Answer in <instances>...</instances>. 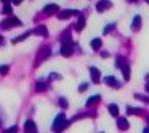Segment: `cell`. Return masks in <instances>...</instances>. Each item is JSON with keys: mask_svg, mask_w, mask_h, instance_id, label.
I'll list each match as a JSON object with an SVG mask.
<instances>
[{"mask_svg": "<svg viewBox=\"0 0 149 133\" xmlns=\"http://www.w3.org/2000/svg\"><path fill=\"white\" fill-rule=\"evenodd\" d=\"M99 100H100V96L99 94L97 96H93V97H90V99L86 100V107H93L94 103H97Z\"/></svg>", "mask_w": 149, "mask_h": 133, "instance_id": "e0dca14e", "label": "cell"}, {"mask_svg": "<svg viewBox=\"0 0 149 133\" xmlns=\"http://www.w3.org/2000/svg\"><path fill=\"white\" fill-rule=\"evenodd\" d=\"M116 125H118L119 130H127V128H129V121L126 118H118V121H116Z\"/></svg>", "mask_w": 149, "mask_h": 133, "instance_id": "9c48e42d", "label": "cell"}, {"mask_svg": "<svg viewBox=\"0 0 149 133\" xmlns=\"http://www.w3.org/2000/svg\"><path fill=\"white\" fill-rule=\"evenodd\" d=\"M0 46H3V36H0Z\"/></svg>", "mask_w": 149, "mask_h": 133, "instance_id": "d6a6232c", "label": "cell"}, {"mask_svg": "<svg viewBox=\"0 0 149 133\" xmlns=\"http://www.w3.org/2000/svg\"><path fill=\"white\" fill-rule=\"evenodd\" d=\"M90 74H91V78H93V82H94V83H99L100 82V71L97 69V67L91 66L90 67Z\"/></svg>", "mask_w": 149, "mask_h": 133, "instance_id": "52a82bcc", "label": "cell"}, {"mask_svg": "<svg viewBox=\"0 0 149 133\" xmlns=\"http://www.w3.org/2000/svg\"><path fill=\"white\" fill-rule=\"evenodd\" d=\"M11 2H13L14 5H21V3H22V0H11Z\"/></svg>", "mask_w": 149, "mask_h": 133, "instance_id": "f546056e", "label": "cell"}, {"mask_svg": "<svg viewBox=\"0 0 149 133\" xmlns=\"http://www.w3.org/2000/svg\"><path fill=\"white\" fill-rule=\"evenodd\" d=\"M127 113H129V114H140V113H141V110H140V108H132V107H129V108H127Z\"/></svg>", "mask_w": 149, "mask_h": 133, "instance_id": "603a6c76", "label": "cell"}, {"mask_svg": "<svg viewBox=\"0 0 149 133\" xmlns=\"http://www.w3.org/2000/svg\"><path fill=\"white\" fill-rule=\"evenodd\" d=\"M146 91L149 92V82H148V85H146Z\"/></svg>", "mask_w": 149, "mask_h": 133, "instance_id": "e575fe53", "label": "cell"}, {"mask_svg": "<svg viewBox=\"0 0 149 133\" xmlns=\"http://www.w3.org/2000/svg\"><path fill=\"white\" fill-rule=\"evenodd\" d=\"M50 53H52V49H50L49 46L42 47L41 52L38 53V56H36V60H35V66H39V64H41L42 61H46V60L50 56Z\"/></svg>", "mask_w": 149, "mask_h": 133, "instance_id": "7a4b0ae2", "label": "cell"}, {"mask_svg": "<svg viewBox=\"0 0 149 133\" xmlns=\"http://www.w3.org/2000/svg\"><path fill=\"white\" fill-rule=\"evenodd\" d=\"M3 28H11V27H21L22 25V22L19 21L17 17H14V16H10L8 19H5L2 24H0Z\"/></svg>", "mask_w": 149, "mask_h": 133, "instance_id": "3957f363", "label": "cell"}, {"mask_svg": "<svg viewBox=\"0 0 149 133\" xmlns=\"http://www.w3.org/2000/svg\"><path fill=\"white\" fill-rule=\"evenodd\" d=\"M60 105H61L63 108H68V100L61 97V99H60Z\"/></svg>", "mask_w": 149, "mask_h": 133, "instance_id": "83f0119b", "label": "cell"}, {"mask_svg": "<svg viewBox=\"0 0 149 133\" xmlns=\"http://www.w3.org/2000/svg\"><path fill=\"white\" fill-rule=\"evenodd\" d=\"M127 2H132V3H134V2H136V0H127Z\"/></svg>", "mask_w": 149, "mask_h": 133, "instance_id": "d590c367", "label": "cell"}, {"mask_svg": "<svg viewBox=\"0 0 149 133\" xmlns=\"http://www.w3.org/2000/svg\"><path fill=\"white\" fill-rule=\"evenodd\" d=\"M24 133H38V128H36L35 122L31 119L25 121V124H24Z\"/></svg>", "mask_w": 149, "mask_h": 133, "instance_id": "5b68a950", "label": "cell"}, {"mask_svg": "<svg viewBox=\"0 0 149 133\" xmlns=\"http://www.w3.org/2000/svg\"><path fill=\"white\" fill-rule=\"evenodd\" d=\"M31 35V31H25L24 35H21V36H17L16 39H13V44H17V42H21V41H24V39H27L29 36Z\"/></svg>", "mask_w": 149, "mask_h": 133, "instance_id": "ac0fdd59", "label": "cell"}, {"mask_svg": "<svg viewBox=\"0 0 149 133\" xmlns=\"http://www.w3.org/2000/svg\"><path fill=\"white\" fill-rule=\"evenodd\" d=\"M110 8H111V2H110V0H100L97 5H96V10H97L99 13H104V11L110 10Z\"/></svg>", "mask_w": 149, "mask_h": 133, "instance_id": "8992f818", "label": "cell"}, {"mask_svg": "<svg viewBox=\"0 0 149 133\" xmlns=\"http://www.w3.org/2000/svg\"><path fill=\"white\" fill-rule=\"evenodd\" d=\"M121 71H123L124 80H126V82H129V80H130V67H129V64L126 63L124 66H121Z\"/></svg>", "mask_w": 149, "mask_h": 133, "instance_id": "4fadbf2b", "label": "cell"}, {"mask_svg": "<svg viewBox=\"0 0 149 133\" xmlns=\"http://www.w3.org/2000/svg\"><path fill=\"white\" fill-rule=\"evenodd\" d=\"M86 88H88V83H82V85H80V88H79V91L83 92V91H86Z\"/></svg>", "mask_w": 149, "mask_h": 133, "instance_id": "f1b7e54d", "label": "cell"}, {"mask_svg": "<svg viewBox=\"0 0 149 133\" xmlns=\"http://www.w3.org/2000/svg\"><path fill=\"white\" fill-rule=\"evenodd\" d=\"M50 78H55V80H57V78H60V75H58V74H50Z\"/></svg>", "mask_w": 149, "mask_h": 133, "instance_id": "4dcf8cb0", "label": "cell"}, {"mask_svg": "<svg viewBox=\"0 0 149 133\" xmlns=\"http://www.w3.org/2000/svg\"><path fill=\"white\" fill-rule=\"evenodd\" d=\"M104 82H105L108 86H113V88H119L121 83H118V80H116L115 77H111V75H108V77L104 78Z\"/></svg>", "mask_w": 149, "mask_h": 133, "instance_id": "30bf717a", "label": "cell"}, {"mask_svg": "<svg viewBox=\"0 0 149 133\" xmlns=\"http://www.w3.org/2000/svg\"><path fill=\"white\" fill-rule=\"evenodd\" d=\"M61 42H71V31L69 30H66L61 35Z\"/></svg>", "mask_w": 149, "mask_h": 133, "instance_id": "ffe728a7", "label": "cell"}, {"mask_svg": "<svg viewBox=\"0 0 149 133\" xmlns=\"http://www.w3.org/2000/svg\"><path fill=\"white\" fill-rule=\"evenodd\" d=\"M148 124H149V118H148Z\"/></svg>", "mask_w": 149, "mask_h": 133, "instance_id": "8d00e7d4", "label": "cell"}, {"mask_svg": "<svg viewBox=\"0 0 149 133\" xmlns=\"http://www.w3.org/2000/svg\"><path fill=\"white\" fill-rule=\"evenodd\" d=\"M146 2H148V3H149V0H146Z\"/></svg>", "mask_w": 149, "mask_h": 133, "instance_id": "74e56055", "label": "cell"}, {"mask_svg": "<svg viewBox=\"0 0 149 133\" xmlns=\"http://www.w3.org/2000/svg\"><path fill=\"white\" fill-rule=\"evenodd\" d=\"M2 2L5 3V5H10V2H11V0H2Z\"/></svg>", "mask_w": 149, "mask_h": 133, "instance_id": "1f68e13d", "label": "cell"}, {"mask_svg": "<svg viewBox=\"0 0 149 133\" xmlns=\"http://www.w3.org/2000/svg\"><path fill=\"white\" fill-rule=\"evenodd\" d=\"M140 27H141V17H140V16H135L134 22H132V31H138Z\"/></svg>", "mask_w": 149, "mask_h": 133, "instance_id": "7c38bea8", "label": "cell"}, {"mask_svg": "<svg viewBox=\"0 0 149 133\" xmlns=\"http://www.w3.org/2000/svg\"><path fill=\"white\" fill-rule=\"evenodd\" d=\"M68 124H69V122L66 121V116H64V113H60L57 118H55L52 128H54V132H55V133H61V132L64 130V128H66Z\"/></svg>", "mask_w": 149, "mask_h": 133, "instance_id": "6da1fadb", "label": "cell"}, {"mask_svg": "<svg viewBox=\"0 0 149 133\" xmlns=\"http://www.w3.org/2000/svg\"><path fill=\"white\" fill-rule=\"evenodd\" d=\"M2 14H6V16L13 14V8H11V5H5V6H3V10H2Z\"/></svg>", "mask_w": 149, "mask_h": 133, "instance_id": "7402d4cb", "label": "cell"}, {"mask_svg": "<svg viewBox=\"0 0 149 133\" xmlns=\"http://www.w3.org/2000/svg\"><path fill=\"white\" fill-rule=\"evenodd\" d=\"M72 52H74V47H72V42H63L61 49H60V53L63 56H71Z\"/></svg>", "mask_w": 149, "mask_h": 133, "instance_id": "277c9868", "label": "cell"}, {"mask_svg": "<svg viewBox=\"0 0 149 133\" xmlns=\"http://www.w3.org/2000/svg\"><path fill=\"white\" fill-rule=\"evenodd\" d=\"M8 71H10V67L6 66V64H3V66H0V75H6Z\"/></svg>", "mask_w": 149, "mask_h": 133, "instance_id": "d4e9b609", "label": "cell"}, {"mask_svg": "<svg viewBox=\"0 0 149 133\" xmlns=\"http://www.w3.org/2000/svg\"><path fill=\"white\" fill-rule=\"evenodd\" d=\"M113 28H115V24H110V25H107V27H105V30H104V33H105V35H108L111 30H113Z\"/></svg>", "mask_w": 149, "mask_h": 133, "instance_id": "4316f807", "label": "cell"}, {"mask_svg": "<svg viewBox=\"0 0 149 133\" xmlns=\"http://www.w3.org/2000/svg\"><path fill=\"white\" fill-rule=\"evenodd\" d=\"M79 14V11L77 10H64V11H61V13L58 14V19H68V17H71V16H77Z\"/></svg>", "mask_w": 149, "mask_h": 133, "instance_id": "ba28073f", "label": "cell"}, {"mask_svg": "<svg viewBox=\"0 0 149 133\" xmlns=\"http://www.w3.org/2000/svg\"><path fill=\"white\" fill-rule=\"evenodd\" d=\"M100 46H102V41H100V38H94V39L91 41L93 50H99V49H100Z\"/></svg>", "mask_w": 149, "mask_h": 133, "instance_id": "9a60e30c", "label": "cell"}, {"mask_svg": "<svg viewBox=\"0 0 149 133\" xmlns=\"http://www.w3.org/2000/svg\"><path fill=\"white\" fill-rule=\"evenodd\" d=\"M83 27H85V17H83V16H80L77 25H75V30H77V31H82V30H83Z\"/></svg>", "mask_w": 149, "mask_h": 133, "instance_id": "d6986e66", "label": "cell"}, {"mask_svg": "<svg viewBox=\"0 0 149 133\" xmlns=\"http://www.w3.org/2000/svg\"><path fill=\"white\" fill-rule=\"evenodd\" d=\"M124 64H126V60H124L123 56H118V58H116V66L121 67V66H124Z\"/></svg>", "mask_w": 149, "mask_h": 133, "instance_id": "cb8c5ba5", "label": "cell"}, {"mask_svg": "<svg viewBox=\"0 0 149 133\" xmlns=\"http://www.w3.org/2000/svg\"><path fill=\"white\" fill-rule=\"evenodd\" d=\"M108 111H110L111 116H118L119 114V108H118V105H115V103H110V105H108Z\"/></svg>", "mask_w": 149, "mask_h": 133, "instance_id": "2e32d148", "label": "cell"}, {"mask_svg": "<svg viewBox=\"0 0 149 133\" xmlns=\"http://www.w3.org/2000/svg\"><path fill=\"white\" fill-rule=\"evenodd\" d=\"M143 133H149V127H148V128H144V130H143Z\"/></svg>", "mask_w": 149, "mask_h": 133, "instance_id": "836d02e7", "label": "cell"}, {"mask_svg": "<svg viewBox=\"0 0 149 133\" xmlns=\"http://www.w3.org/2000/svg\"><path fill=\"white\" fill-rule=\"evenodd\" d=\"M44 13H46V14H55V13H58V5H55V3L46 5V8H44Z\"/></svg>", "mask_w": 149, "mask_h": 133, "instance_id": "8fae6325", "label": "cell"}, {"mask_svg": "<svg viewBox=\"0 0 149 133\" xmlns=\"http://www.w3.org/2000/svg\"><path fill=\"white\" fill-rule=\"evenodd\" d=\"M35 88H36V91H39V92H41V91H46V88H47V85H46V83H44V82H42V80H39V82H38V83H36V86H35Z\"/></svg>", "mask_w": 149, "mask_h": 133, "instance_id": "44dd1931", "label": "cell"}, {"mask_svg": "<svg viewBox=\"0 0 149 133\" xmlns=\"http://www.w3.org/2000/svg\"><path fill=\"white\" fill-rule=\"evenodd\" d=\"M3 133H17V127H16V125H13V127L6 128V130L3 132Z\"/></svg>", "mask_w": 149, "mask_h": 133, "instance_id": "484cf974", "label": "cell"}, {"mask_svg": "<svg viewBox=\"0 0 149 133\" xmlns=\"http://www.w3.org/2000/svg\"><path fill=\"white\" fill-rule=\"evenodd\" d=\"M33 33L38 35V36H47V28L44 27V25H38V27L33 30Z\"/></svg>", "mask_w": 149, "mask_h": 133, "instance_id": "5bb4252c", "label": "cell"}]
</instances>
